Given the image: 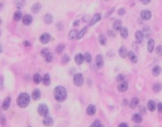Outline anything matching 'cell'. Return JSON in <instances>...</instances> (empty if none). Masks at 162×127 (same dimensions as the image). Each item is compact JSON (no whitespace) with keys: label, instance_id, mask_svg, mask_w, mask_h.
I'll return each mask as SVG.
<instances>
[{"label":"cell","instance_id":"7a4b0ae2","mask_svg":"<svg viewBox=\"0 0 162 127\" xmlns=\"http://www.w3.org/2000/svg\"><path fill=\"white\" fill-rule=\"evenodd\" d=\"M17 102H18V105L20 108H25L27 105L29 104V102H30V97L27 93H22V94H19Z\"/></svg>","mask_w":162,"mask_h":127},{"label":"cell","instance_id":"94428289","mask_svg":"<svg viewBox=\"0 0 162 127\" xmlns=\"http://www.w3.org/2000/svg\"><path fill=\"white\" fill-rule=\"evenodd\" d=\"M98 127H104V126H103V125H101V123H100V125H99V126H98Z\"/></svg>","mask_w":162,"mask_h":127},{"label":"cell","instance_id":"e575fe53","mask_svg":"<svg viewBox=\"0 0 162 127\" xmlns=\"http://www.w3.org/2000/svg\"><path fill=\"white\" fill-rule=\"evenodd\" d=\"M99 42H100V45H105V43H106V38H105L104 34L99 36Z\"/></svg>","mask_w":162,"mask_h":127},{"label":"cell","instance_id":"836d02e7","mask_svg":"<svg viewBox=\"0 0 162 127\" xmlns=\"http://www.w3.org/2000/svg\"><path fill=\"white\" fill-rule=\"evenodd\" d=\"M84 59H85L86 62H90V64H91V61H93V57H91V55L89 54V52H86V54L84 55Z\"/></svg>","mask_w":162,"mask_h":127},{"label":"cell","instance_id":"60d3db41","mask_svg":"<svg viewBox=\"0 0 162 127\" xmlns=\"http://www.w3.org/2000/svg\"><path fill=\"white\" fill-rule=\"evenodd\" d=\"M99 125H100V121H98V120H96V121H94V122H93V125H91L90 127H98Z\"/></svg>","mask_w":162,"mask_h":127},{"label":"cell","instance_id":"681fc988","mask_svg":"<svg viewBox=\"0 0 162 127\" xmlns=\"http://www.w3.org/2000/svg\"><path fill=\"white\" fill-rule=\"evenodd\" d=\"M4 87H3V76L0 75V89H3Z\"/></svg>","mask_w":162,"mask_h":127},{"label":"cell","instance_id":"ffe728a7","mask_svg":"<svg viewBox=\"0 0 162 127\" xmlns=\"http://www.w3.org/2000/svg\"><path fill=\"white\" fill-rule=\"evenodd\" d=\"M10 100H12V99H10V97H8V98H5V99H4L3 105H1V108H3L4 111H6V109L10 107Z\"/></svg>","mask_w":162,"mask_h":127},{"label":"cell","instance_id":"9a60e30c","mask_svg":"<svg viewBox=\"0 0 162 127\" xmlns=\"http://www.w3.org/2000/svg\"><path fill=\"white\" fill-rule=\"evenodd\" d=\"M147 50L148 52H152L155 50V41L152 38H148V42H147Z\"/></svg>","mask_w":162,"mask_h":127},{"label":"cell","instance_id":"f5cc1de1","mask_svg":"<svg viewBox=\"0 0 162 127\" xmlns=\"http://www.w3.org/2000/svg\"><path fill=\"white\" fill-rule=\"evenodd\" d=\"M118 127H128V125H127V123H120Z\"/></svg>","mask_w":162,"mask_h":127},{"label":"cell","instance_id":"c3c4849f","mask_svg":"<svg viewBox=\"0 0 162 127\" xmlns=\"http://www.w3.org/2000/svg\"><path fill=\"white\" fill-rule=\"evenodd\" d=\"M0 122H1L3 125H5V117L4 116H0Z\"/></svg>","mask_w":162,"mask_h":127},{"label":"cell","instance_id":"8992f818","mask_svg":"<svg viewBox=\"0 0 162 127\" xmlns=\"http://www.w3.org/2000/svg\"><path fill=\"white\" fill-rule=\"evenodd\" d=\"M22 22H23L24 26H29L32 22H33V18H32L30 14H25V15H23V18H22Z\"/></svg>","mask_w":162,"mask_h":127},{"label":"cell","instance_id":"f6af8a7d","mask_svg":"<svg viewBox=\"0 0 162 127\" xmlns=\"http://www.w3.org/2000/svg\"><path fill=\"white\" fill-rule=\"evenodd\" d=\"M118 13H119V15H123V14L125 13V9H123V8H120L119 10H118Z\"/></svg>","mask_w":162,"mask_h":127},{"label":"cell","instance_id":"6125c7cd","mask_svg":"<svg viewBox=\"0 0 162 127\" xmlns=\"http://www.w3.org/2000/svg\"><path fill=\"white\" fill-rule=\"evenodd\" d=\"M0 24H1V19H0Z\"/></svg>","mask_w":162,"mask_h":127},{"label":"cell","instance_id":"bcb514c9","mask_svg":"<svg viewBox=\"0 0 162 127\" xmlns=\"http://www.w3.org/2000/svg\"><path fill=\"white\" fill-rule=\"evenodd\" d=\"M157 109H158V112L162 113V103H158V104H157Z\"/></svg>","mask_w":162,"mask_h":127},{"label":"cell","instance_id":"f907efd6","mask_svg":"<svg viewBox=\"0 0 162 127\" xmlns=\"http://www.w3.org/2000/svg\"><path fill=\"white\" fill-rule=\"evenodd\" d=\"M113 10H114V9H110V10H109V12H108V13L105 14V17H109V15H110V14L113 13Z\"/></svg>","mask_w":162,"mask_h":127},{"label":"cell","instance_id":"30bf717a","mask_svg":"<svg viewBox=\"0 0 162 127\" xmlns=\"http://www.w3.org/2000/svg\"><path fill=\"white\" fill-rule=\"evenodd\" d=\"M100 18H101V15L99 14V13H96V14H94V17L91 18V20H90V26H94V24H96V23H98L99 22V20H100Z\"/></svg>","mask_w":162,"mask_h":127},{"label":"cell","instance_id":"603a6c76","mask_svg":"<svg viewBox=\"0 0 162 127\" xmlns=\"http://www.w3.org/2000/svg\"><path fill=\"white\" fill-rule=\"evenodd\" d=\"M42 81H43V84H45L46 87H48L49 84H51V78H49V74H46V75L42 78Z\"/></svg>","mask_w":162,"mask_h":127},{"label":"cell","instance_id":"6f0895ef","mask_svg":"<svg viewBox=\"0 0 162 127\" xmlns=\"http://www.w3.org/2000/svg\"><path fill=\"white\" fill-rule=\"evenodd\" d=\"M142 3H143V4H149V0H143Z\"/></svg>","mask_w":162,"mask_h":127},{"label":"cell","instance_id":"2e32d148","mask_svg":"<svg viewBox=\"0 0 162 127\" xmlns=\"http://www.w3.org/2000/svg\"><path fill=\"white\" fill-rule=\"evenodd\" d=\"M84 61H85L84 55H81V54H76V55H75V62H76L77 65H81Z\"/></svg>","mask_w":162,"mask_h":127},{"label":"cell","instance_id":"8fae6325","mask_svg":"<svg viewBox=\"0 0 162 127\" xmlns=\"http://www.w3.org/2000/svg\"><path fill=\"white\" fill-rule=\"evenodd\" d=\"M96 66H98L99 69H101L104 66V57L101 55H98L96 56Z\"/></svg>","mask_w":162,"mask_h":127},{"label":"cell","instance_id":"7dc6e473","mask_svg":"<svg viewBox=\"0 0 162 127\" xmlns=\"http://www.w3.org/2000/svg\"><path fill=\"white\" fill-rule=\"evenodd\" d=\"M139 112H141L139 114H143V113H146V108H144V107H141V108H139Z\"/></svg>","mask_w":162,"mask_h":127},{"label":"cell","instance_id":"4dcf8cb0","mask_svg":"<svg viewBox=\"0 0 162 127\" xmlns=\"http://www.w3.org/2000/svg\"><path fill=\"white\" fill-rule=\"evenodd\" d=\"M120 36H122V38H127L128 37V29L125 27L120 28Z\"/></svg>","mask_w":162,"mask_h":127},{"label":"cell","instance_id":"484cf974","mask_svg":"<svg viewBox=\"0 0 162 127\" xmlns=\"http://www.w3.org/2000/svg\"><path fill=\"white\" fill-rule=\"evenodd\" d=\"M32 98H33L34 100L39 99V98H41V90H38V89L33 90V93H32Z\"/></svg>","mask_w":162,"mask_h":127},{"label":"cell","instance_id":"52a82bcc","mask_svg":"<svg viewBox=\"0 0 162 127\" xmlns=\"http://www.w3.org/2000/svg\"><path fill=\"white\" fill-rule=\"evenodd\" d=\"M156 108H157V103L155 102V100H148V103H147V109L149 111V112H155L156 111Z\"/></svg>","mask_w":162,"mask_h":127},{"label":"cell","instance_id":"5b68a950","mask_svg":"<svg viewBox=\"0 0 162 127\" xmlns=\"http://www.w3.org/2000/svg\"><path fill=\"white\" fill-rule=\"evenodd\" d=\"M151 17H152V13H151V10L144 9V10H142V12H141V18H142L143 20H148V19H151Z\"/></svg>","mask_w":162,"mask_h":127},{"label":"cell","instance_id":"5bb4252c","mask_svg":"<svg viewBox=\"0 0 162 127\" xmlns=\"http://www.w3.org/2000/svg\"><path fill=\"white\" fill-rule=\"evenodd\" d=\"M127 89H128V83H127V81H123V83H119V84H118V90H119L120 93L125 92Z\"/></svg>","mask_w":162,"mask_h":127},{"label":"cell","instance_id":"ba28073f","mask_svg":"<svg viewBox=\"0 0 162 127\" xmlns=\"http://www.w3.org/2000/svg\"><path fill=\"white\" fill-rule=\"evenodd\" d=\"M39 41H41V43L46 45V43H48V42L51 41V36H49L48 33H43V34H41V37H39Z\"/></svg>","mask_w":162,"mask_h":127},{"label":"cell","instance_id":"ee69618b","mask_svg":"<svg viewBox=\"0 0 162 127\" xmlns=\"http://www.w3.org/2000/svg\"><path fill=\"white\" fill-rule=\"evenodd\" d=\"M69 62V56H63L62 57V64H67Z\"/></svg>","mask_w":162,"mask_h":127},{"label":"cell","instance_id":"d590c367","mask_svg":"<svg viewBox=\"0 0 162 127\" xmlns=\"http://www.w3.org/2000/svg\"><path fill=\"white\" fill-rule=\"evenodd\" d=\"M116 80L119 83H123V81H125V76L123 75V74H119V75L116 76Z\"/></svg>","mask_w":162,"mask_h":127},{"label":"cell","instance_id":"cb8c5ba5","mask_svg":"<svg viewBox=\"0 0 162 127\" xmlns=\"http://www.w3.org/2000/svg\"><path fill=\"white\" fill-rule=\"evenodd\" d=\"M43 20H45V23L46 24H51L53 22V17L51 14H46L45 17H43Z\"/></svg>","mask_w":162,"mask_h":127},{"label":"cell","instance_id":"f1b7e54d","mask_svg":"<svg viewBox=\"0 0 162 127\" xmlns=\"http://www.w3.org/2000/svg\"><path fill=\"white\" fill-rule=\"evenodd\" d=\"M22 18H23V15H22V13H20V10H17V12L14 13V15H13V19L15 20V22H17V20H20Z\"/></svg>","mask_w":162,"mask_h":127},{"label":"cell","instance_id":"3957f363","mask_svg":"<svg viewBox=\"0 0 162 127\" xmlns=\"http://www.w3.org/2000/svg\"><path fill=\"white\" fill-rule=\"evenodd\" d=\"M73 84L76 87H81L82 84H84V76H82V74L77 72V74H75L73 75Z\"/></svg>","mask_w":162,"mask_h":127},{"label":"cell","instance_id":"8d00e7d4","mask_svg":"<svg viewBox=\"0 0 162 127\" xmlns=\"http://www.w3.org/2000/svg\"><path fill=\"white\" fill-rule=\"evenodd\" d=\"M45 59H46V61H47V62H51V61L53 60V55L49 52L48 55H46V56H45Z\"/></svg>","mask_w":162,"mask_h":127},{"label":"cell","instance_id":"9f6ffc18","mask_svg":"<svg viewBox=\"0 0 162 127\" xmlns=\"http://www.w3.org/2000/svg\"><path fill=\"white\" fill-rule=\"evenodd\" d=\"M112 56H113V51L112 52L109 51V52H108V57H112Z\"/></svg>","mask_w":162,"mask_h":127},{"label":"cell","instance_id":"f35d334b","mask_svg":"<svg viewBox=\"0 0 162 127\" xmlns=\"http://www.w3.org/2000/svg\"><path fill=\"white\" fill-rule=\"evenodd\" d=\"M156 52H157V55H158V56H162V45L157 46V48H156Z\"/></svg>","mask_w":162,"mask_h":127},{"label":"cell","instance_id":"e0dca14e","mask_svg":"<svg viewBox=\"0 0 162 127\" xmlns=\"http://www.w3.org/2000/svg\"><path fill=\"white\" fill-rule=\"evenodd\" d=\"M43 125H45V126H47V127L52 126V125H53V118H52V117H49V116L45 117V120H43Z\"/></svg>","mask_w":162,"mask_h":127},{"label":"cell","instance_id":"d6986e66","mask_svg":"<svg viewBox=\"0 0 162 127\" xmlns=\"http://www.w3.org/2000/svg\"><path fill=\"white\" fill-rule=\"evenodd\" d=\"M118 54H119V56H120L122 59H124V57L128 56V51H127V48H125L124 46H122V47L119 48V52H118Z\"/></svg>","mask_w":162,"mask_h":127},{"label":"cell","instance_id":"4fadbf2b","mask_svg":"<svg viewBox=\"0 0 162 127\" xmlns=\"http://www.w3.org/2000/svg\"><path fill=\"white\" fill-rule=\"evenodd\" d=\"M143 38H144L143 32H142V31H137V32H136V41L138 42V43H141V42L143 41Z\"/></svg>","mask_w":162,"mask_h":127},{"label":"cell","instance_id":"7c38bea8","mask_svg":"<svg viewBox=\"0 0 162 127\" xmlns=\"http://www.w3.org/2000/svg\"><path fill=\"white\" fill-rule=\"evenodd\" d=\"M86 113H88L89 116H94L95 113H96V107L94 104H90L88 108H86Z\"/></svg>","mask_w":162,"mask_h":127},{"label":"cell","instance_id":"9c48e42d","mask_svg":"<svg viewBox=\"0 0 162 127\" xmlns=\"http://www.w3.org/2000/svg\"><path fill=\"white\" fill-rule=\"evenodd\" d=\"M128 57H129V60H131L133 64H137L138 57H137V55L134 54V51H128Z\"/></svg>","mask_w":162,"mask_h":127},{"label":"cell","instance_id":"db71d44e","mask_svg":"<svg viewBox=\"0 0 162 127\" xmlns=\"http://www.w3.org/2000/svg\"><path fill=\"white\" fill-rule=\"evenodd\" d=\"M80 24V20H75V23H73V26L76 27V26H79Z\"/></svg>","mask_w":162,"mask_h":127},{"label":"cell","instance_id":"ab89813d","mask_svg":"<svg viewBox=\"0 0 162 127\" xmlns=\"http://www.w3.org/2000/svg\"><path fill=\"white\" fill-rule=\"evenodd\" d=\"M41 54H42L43 56H46V55H48V54H49V50H47V48H43V50L41 51Z\"/></svg>","mask_w":162,"mask_h":127},{"label":"cell","instance_id":"680465c9","mask_svg":"<svg viewBox=\"0 0 162 127\" xmlns=\"http://www.w3.org/2000/svg\"><path fill=\"white\" fill-rule=\"evenodd\" d=\"M1 51H3V46H1V45H0V52H1Z\"/></svg>","mask_w":162,"mask_h":127},{"label":"cell","instance_id":"91938a15","mask_svg":"<svg viewBox=\"0 0 162 127\" xmlns=\"http://www.w3.org/2000/svg\"><path fill=\"white\" fill-rule=\"evenodd\" d=\"M1 8H3V3H0V10H1Z\"/></svg>","mask_w":162,"mask_h":127},{"label":"cell","instance_id":"1f68e13d","mask_svg":"<svg viewBox=\"0 0 162 127\" xmlns=\"http://www.w3.org/2000/svg\"><path fill=\"white\" fill-rule=\"evenodd\" d=\"M86 31H88V28H86V27H85V28H82L81 31H79V32H77V39H80V38H82V37L85 36V33H86Z\"/></svg>","mask_w":162,"mask_h":127},{"label":"cell","instance_id":"4316f807","mask_svg":"<svg viewBox=\"0 0 162 127\" xmlns=\"http://www.w3.org/2000/svg\"><path fill=\"white\" fill-rule=\"evenodd\" d=\"M41 8H42L41 3H36V4H33V6H32V12H33V13H38L39 10H41Z\"/></svg>","mask_w":162,"mask_h":127},{"label":"cell","instance_id":"277c9868","mask_svg":"<svg viewBox=\"0 0 162 127\" xmlns=\"http://www.w3.org/2000/svg\"><path fill=\"white\" fill-rule=\"evenodd\" d=\"M48 112H49V109H48V107H47L46 104H39V107H38V113H39V116L47 117Z\"/></svg>","mask_w":162,"mask_h":127},{"label":"cell","instance_id":"f546056e","mask_svg":"<svg viewBox=\"0 0 162 127\" xmlns=\"http://www.w3.org/2000/svg\"><path fill=\"white\" fill-rule=\"evenodd\" d=\"M161 71H162V69H161L160 66H155V67L152 69V74H153L155 76H158L160 74H161Z\"/></svg>","mask_w":162,"mask_h":127},{"label":"cell","instance_id":"d6a6232c","mask_svg":"<svg viewBox=\"0 0 162 127\" xmlns=\"http://www.w3.org/2000/svg\"><path fill=\"white\" fill-rule=\"evenodd\" d=\"M33 81H34L36 84H39V83L42 81V76L39 75V74H34V75H33Z\"/></svg>","mask_w":162,"mask_h":127},{"label":"cell","instance_id":"b9f144b4","mask_svg":"<svg viewBox=\"0 0 162 127\" xmlns=\"http://www.w3.org/2000/svg\"><path fill=\"white\" fill-rule=\"evenodd\" d=\"M24 4H25V1H17V3H15V5H17L18 8H22Z\"/></svg>","mask_w":162,"mask_h":127},{"label":"cell","instance_id":"816d5d0a","mask_svg":"<svg viewBox=\"0 0 162 127\" xmlns=\"http://www.w3.org/2000/svg\"><path fill=\"white\" fill-rule=\"evenodd\" d=\"M109 36L114 37V36H115V32H114V31H109Z\"/></svg>","mask_w":162,"mask_h":127},{"label":"cell","instance_id":"7bdbcfd3","mask_svg":"<svg viewBox=\"0 0 162 127\" xmlns=\"http://www.w3.org/2000/svg\"><path fill=\"white\" fill-rule=\"evenodd\" d=\"M142 32H143V34H144V36H148V34H149V28H147V27H146Z\"/></svg>","mask_w":162,"mask_h":127},{"label":"cell","instance_id":"74e56055","mask_svg":"<svg viewBox=\"0 0 162 127\" xmlns=\"http://www.w3.org/2000/svg\"><path fill=\"white\" fill-rule=\"evenodd\" d=\"M65 50V45H58L57 48H56V52H58V54H61V52Z\"/></svg>","mask_w":162,"mask_h":127},{"label":"cell","instance_id":"11a10c76","mask_svg":"<svg viewBox=\"0 0 162 127\" xmlns=\"http://www.w3.org/2000/svg\"><path fill=\"white\" fill-rule=\"evenodd\" d=\"M122 104H123V105H128V100H127V99H124Z\"/></svg>","mask_w":162,"mask_h":127},{"label":"cell","instance_id":"83f0119b","mask_svg":"<svg viewBox=\"0 0 162 127\" xmlns=\"http://www.w3.org/2000/svg\"><path fill=\"white\" fill-rule=\"evenodd\" d=\"M138 103H139V99H138V98H132L131 103H129V107H131V108H136L137 105H138Z\"/></svg>","mask_w":162,"mask_h":127},{"label":"cell","instance_id":"6da1fadb","mask_svg":"<svg viewBox=\"0 0 162 127\" xmlns=\"http://www.w3.org/2000/svg\"><path fill=\"white\" fill-rule=\"evenodd\" d=\"M53 95H55V99L57 102H63L67 97V92H66V88L62 87V85H58L53 90Z\"/></svg>","mask_w":162,"mask_h":127},{"label":"cell","instance_id":"7402d4cb","mask_svg":"<svg viewBox=\"0 0 162 127\" xmlns=\"http://www.w3.org/2000/svg\"><path fill=\"white\" fill-rule=\"evenodd\" d=\"M77 29H72L70 31V33H69V38L72 41V39H77Z\"/></svg>","mask_w":162,"mask_h":127},{"label":"cell","instance_id":"44dd1931","mask_svg":"<svg viewBox=\"0 0 162 127\" xmlns=\"http://www.w3.org/2000/svg\"><path fill=\"white\" fill-rule=\"evenodd\" d=\"M152 90H153L155 93H160V92L162 90V84H161V83H155L153 85H152Z\"/></svg>","mask_w":162,"mask_h":127},{"label":"cell","instance_id":"d4e9b609","mask_svg":"<svg viewBox=\"0 0 162 127\" xmlns=\"http://www.w3.org/2000/svg\"><path fill=\"white\" fill-rule=\"evenodd\" d=\"M122 28V20H115L114 24H113V29L114 31H120Z\"/></svg>","mask_w":162,"mask_h":127},{"label":"cell","instance_id":"ac0fdd59","mask_svg":"<svg viewBox=\"0 0 162 127\" xmlns=\"http://www.w3.org/2000/svg\"><path fill=\"white\" fill-rule=\"evenodd\" d=\"M132 120H133V122H136V123H141V122H142V114L134 113V114L132 116Z\"/></svg>","mask_w":162,"mask_h":127}]
</instances>
